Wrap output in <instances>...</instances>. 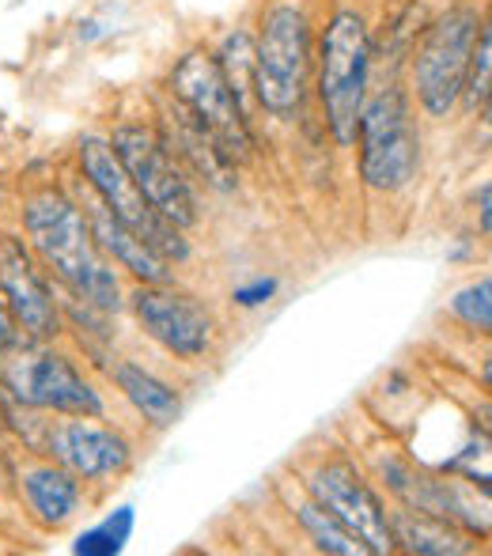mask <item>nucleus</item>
I'll list each match as a JSON object with an SVG mask.
<instances>
[{
  "mask_svg": "<svg viewBox=\"0 0 492 556\" xmlns=\"http://www.w3.org/2000/svg\"><path fill=\"white\" fill-rule=\"evenodd\" d=\"M356 170L375 193H402L420 175V129L413 96L398 80L371 91L356 122Z\"/></svg>",
  "mask_w": 492,
  "mask_h": 556,
  "instance_id": "20e7f679",
  "label": "nucleus"
},
{
  "mask_svg": "<svg viewBox=\"0 0 492 556\" xmlns=\"http://www.w3.org/2000/svg\"><path fill=\"white\" fill-rule=\"evenodd\" d=\"M277 295H280V277H254V280H247V285L231 288V307L262 311V307H269Z\"/></svg>",
  "mask_w": 492,
  "mask_h": 556,
  "instance_id": "393cba45",
  "label": "nucleus"
},
{
  "mask_svg": "<svg viewBox=\"0 0 492 556\" xmlns=\"http://www.w3.org/2000/svg\"><path fill=\"white\" fill-rule=\"evenodd\" d=\"M0 300L8 303L23 337L30 341H53L65 330V315H61V303L53 300L50 273L38 265L27 242L8 231H0Z\"/></svg>",
  "mask_w": 492,
  "mask_h": 556,
  "instance_id": "4468645a",
  "label": "nucleus"
},
{
  "mask_svg": "<svg viewBox=\"0 0 492 556\" xmlns=\"http://www.w3.org/2000/svg\"><path fill=\"white\" fill-rule=\"evenodd\" d=\"M489 208H492V186L481 182V190H478V227H481V239H489V231H492Z\"/></svg>",
  "mask_w": 492,
  "mask_h": 556,
  "instance_id": "bb28decb",
  "label": "nucleus"
},
{
  "mask_svg": "<svg viewBox=\"0 0 492 556\" xmlns=\"http://www.w3.org/2000/svg\"><path fill=\"white\" fill-rule=\"evenodd\" d=\"M23 344V330H20V323L12 318V311H8V303L0 300V356L4 352H15Z\"/></svg>",
  "mask_w": 492,
  "mask_h": 556,
  "instance_id": "a878e982",
  "label": "nucleus"
},
{
  "mask_svg": "<svg viewBox=\"0 0 492 556\" xmlns=\"http://www.w3.org/2000/svg\"><path fill=\"white\" fill-rule=\"evenodd\" d=\"M303 492L315 504H323L341 527H349L368 553H398L394 534H390V511L379 489L364 477L349 454H323L303 477Z\"/></svg>",
  "mask_w": 492,
  "mask_h": 556,
  "instance_id": "9b49d317",
  "label": "nucleus"
},
{
  "mask_svg": "<svg viewBox=\"0 0 492 556\" xmlns=\"http://www.w3.org/2000/svg\"><path fill=\"white\" fill-rule=\"evenodd\" d=\"M106 140H111L114 155L122 160V167H125V175L133 178V186L144 193V201L163 216V220L182 227V231H190V227L201 224L198 186H193V178L186 175L182 163L171 155V148L163 144L155 125L137 122V117H122Z\"/></svg>",
  "mask_w": 492,
  "mask_h": 556,
  "instance_id": "1a4fd4ad",
  "label": "nucleus"
},
{
  "mask_svg": "<svg viewBox=\"0 0 492 556\" xmlns=\"http://www.w3.org/2000/svg\"><path fill=\"white\" fill-rule=\"evenodd\" d=\"M390 534H394L398 553H413V556L478 553V538L474 534H466L463 527L440 519V515L413 511V507H394V511H390Z\"/></svg>",
  "mask_w": 492,
  "mask_h": 556,
  "instance_id": "6ab92c4d",
  "label": "nucleus"
},
{
  "mask_svg": "<svg viewBox=\"0 0 492 556\" xmlns=\"http://www.w3.org/2000/svg\"><path fill=\"white\" fill-rule=\"evenodd\" d=\"M160 137H163V144L171 148V155L186 167V175L205 182L209 190L231 193L239 186V178H236L239 167L220 152V144H216V140L209 137V132L201 129V125L193 122L178 103H175V111L167 114V122H163Z\"/></svg>",
  "mask_w": 492,
  "mask_h": 556,
  "instance_id": "f3484780",
  "label": "nucleus"
},
{
  "mask_svg": "<svg viewBox=\"0 0 492 556\" xmlns=\"http://www.w3.org/2000/svg\"><path fill=\"white\" fill-rule=\"evenodd\" d=\"M315 84V20L300 0H277L262 12L250 88L269 117L292 122Z\"/></svg>",
  "mask_w": 492,
  "mask_h": 556,
  "instance_id": "f03ea898",
  "label": "nucleus"
},
{
  "mask_svg": "<svg viewBox=\"0 0 492 556\" xmlns=\"http://www.w3.org/2000/svg\"><path fill=\"white\" fill-rule=\"evenodd\" d=\"M447 307L466 330L489 337L492 330V277L489 273L481 280H474V285H466L463 292H455V300H451Z\"/></svg>",
  "mask_w": 492,
  "mask_h": 556,
  "instance_id": "b1692460",
  "label": "nucleus"
},
{
  "mask_svg": "<svg viewBox=\"0 0 492 556\" xmlns=\"http://www.w3.org/2000/svg\"><path fill=\"white\" fill-rule=\"evenodd\" d=\"M216 65L224 68V76H228L231 91H236L239 99L247 103V91H250V73H254V42H250V35L243 27L228 30L220 42V50L213 53Z\"/></svg>",
  "mask_w": 492,
  "mask_h": 556,
  "instance_id": "5701e85b",
  "label": "nucleus"
},
{
  "mask_svg": "<svg viewBox=\"0 0 492 556\" xmlns=\"http://www.w3.org/2000/svg\"><path fill=\"white\" fill-rule=\"evenodd\" d=\"M99 35H103V23H99V20H84L80 23V42H96Z\"/></svg>",
  "mask_w": 492,
  "mask_h": 556,
  "instance_id": "cd10ccee",
  "label": "nucleus"
},
{
  "mask_svg": "<svg viewBox=\"0 0 492 556\" xmlns=\"http://www.w3.org/2000/svg\"><path fill=\"white\" fill-rule=\"evenodd\" d=\"M167 96L220 144V152L236 167L254 160L257 140L250 129L247 103L231 91L228 76L209 50H190L178 58V65L167 76Z\"/></svg>",
  "mask_w": 492,
  "mask_h": 556,
  "instance_id": "6e6552de",
  "label": "nucleus"
},
{
  "mask_svg": "<svg viewBox=\"0 0 492 556\" xmlns=\"http://www.w3.org/2000/svg\"><path fill=\"white\" fill-rule=\"evenodd\" d=\"M38 454L65 466L84 484H111L137 462L129 435L114 425H99V417H65L46 425L38 435Z\"/></svg>",
  "mask_w": 492,
  "mask_h": 556,
  "instance_id": "ddd939ff",
  "label": "nucleus"
},
{
  "mask_svg": "<svg viewBox=\"0 0 492 556\" xmlns=\"http://www.w3.org/2000/svg\"><path fill=\"white\" fill-rule=\"evenodd\" d=\"M133 530H137V511L129 504L114 507L99 527H88L84 534H76L73 553L76 556H118L129 545Z\"/></svg>",
  "mask_w": 492,
  "mask_h": 556,
  "instance_id": "412c9836",
  "label": "nucleus"
},
{
  "mask_svg": "<svg viewBox=\"0 0 492 556\" xmlns=\"http://www.w3.org/2000/svg\"><path fill=\"white\" fill-rule=\"evenodd\" d=\"M292 519L300 522L303 534L315 542V549H323L330 556H364L368 553V545H364L349 527H341V522L333 519L323 504H315L307 492H303L300 500H292Z\"/></svg>",
  "mask_w": 492,
  "mask_h": 556,
  "instance_id": "aec40b11",
  "label": "nucleus"
},
{
  "mask_svg": "<svg viewBox=\"0 0 492 556\" xmlns=\"http://www.w3.org/2000/svg\"><path fill=\"white\" fill-rule=\"evenodd\" d=\"M20 224L30 254L50 273V280L65 288V295L103 311V315L125 311L122 273L99 250L88 216L73 193L61 186H38L23 198Z\"/></svg>",
  "mask_w": 492,
  "mask_h": 556,
  "instance_id": "f257e3e1",
  "label": "nucleus"
},
{
  "mask_svg": "<svg viewBox=\"0 0 492 556\" xmlns=\"http://www.w3.org/2000/svg\"><path fill=\"white\" fill-rule=\"evenodd\" d=\"M371 469L382 489L398 500V507L440 515V519L463 527L466 534L489 538V496L478 500L463 481H455V477L425 473V469L413 466V462L402 458L398 451L371 454Z\"/></svg>",
  "mask_w": 492,
  "mask_h": 556,
  "instance_id": "f8f14e48",
  "label": "nucleus"
},
{
  "mask_svg": "<svg viewBox=\"0 0 492 556\" xmlns=\"http://www.w3.org/2000/svg\"><path fill=\"white\" fill-rule=\"evenodd\" d=\"M106 379L122 394V402L144 420L152 432H167L182 420V390L175 382H167L163 375H155L152 367L137 364V359H114L106 367Z\"/></svg>",
  "mask_w": 492,
  "mask_h": 556,
  "instance_id": "a211bd4d",
  "label": "nucleus"
},
{
  "mask_svg": "<svg viewBox=\"0 0 492 556\" xmlns=\"http://www.w3.org/2000/svg\"><path fill=\"white\" fill-rule=\"evenodd\" d=\"M133 323L148 341H155L178 364H205L220 349L224 326L201 295L182 292L175 280L167 285H133L125 295Z\"/></svg>",
  "mask_w": 492,
  "mask_h": 556,
  "instance_id": "9d476101",
  "label": "nucleus"
},
{
  "mask_svg": "<svg viewBox=\"0 0 492 556\" xmlns=\"http://www.w3.org/2000/svg\"><path fill=\"white\" fill-rule=\"evenodd\" d=\"M0 390L15 405L50 417H106L103 390L68 352L38 341L30 349H15V356L0 367Z\"/></svg>",
  "mask_w": 492,
  "mask_h": 556,
  "instance_id": "39448f33",
  "label": "nucleus"
},
{
  "mask_svg": "<svg viewBox=\"0 0 492 556\" xmlns=\"http://www.w3.org/2000/svg\"><path fill=\"white\" fill-rule=\"evenodd\" d=\"M76 163H80L84 186H88V190L111 208L114 220L129 227L152 254H160L167 265L190 262V239H186V231L167 224L148 205L144 193L125 175L122 160L114 155L111 140H106L103 132H84V137L76 140Z\"/></svg>",
  "mask_w": 492,
  "mask_h": 556,
  "instance_id": "423d86ee",
  "label": "nucleus"
},
{
  "mask_svg": "<svg viewBox=\"0 0 492 556\" xmlns=\"http://www.w3.org/2000/svg\"><path fill=\"white\" fill-rule=\"evenodd\" d=\"M489 88H492V30L489 20L481 23L478 42L470 50V65H466V80H463V96L458 103L466 106V114H485L489 106Z\"/></svg>",
  "mask_w": 492,
  "mask_h": 556,
  "instance_id": "4be33fe9",
  "label": "nucleus"
},
{
  "mask_svg": "<svg viewBox=\"0 0 492 556\" xmlns=\"http://www.w3.org/2000/svg\"><path fill=\"white\" fill-rule=\"evenodd\" d=\"M485 23L478 4L463 0L451 4L440 20L425 27V38L413 50V91L417 106L432 122H443L458 111V96H463L466 65H470V50L478 42V30Z\"/></svg>",
  "mask_w": 492,
  "mask_h": 556,
  "instance_id": "0eeeda50",
  "label": "nucleus"
},
{
  "mask_svg": "<svg viewBox=\"0 0 492 556\" xmlns=\"http://www.w3.org/2000/svg\"><path fill=\"white\" fill-rule=\"evenodd\" d=\"M371 27L364 12L338 8L315 42V88L333 144L353 148L371 84Z\"/></svg>",
  "mask_w": 492,
  "mask_h": 556,
  "instance_id": "7ed1b4c3",
  "label": "nucleus"
},
{
  "mask_svg": "<svg viewBox=\"0 0 492 556\" xmlns=\"http://www.w3.org/2000/svg\"><path fill=\"white\" fill-rule=\"evenodd\" d=\"M15 489H20V504L27 519L42 527L46 534L65 530L84 507V481L50 458L27 462L15 473Z\"/></svg>",
  "mask_w": 492,
  "mask_h": 556,
  "instance_id": "2eb2a0df",
  "label": "nucleus"
},
{
  "mask_svg": "<svg viewBox=\"0 0 492 556\" xmlns=\"http://www.w3.org/2000/svg\"><path fill=\"white\" fill-rule=\"evenodd\" d=\"M80 208H84V216H88L99 250L111 257L114 269H122L125 277H133V285H167V280H175V269H171L160 254H152L129 227L114 220L111 208H106L91 190H84Z\"/></svg>",
  "mask_w": 492,
  "mask_h": 556,
  "instance_id": "dca6fc26",
  "label": "nucleus"
}]
</instances>
